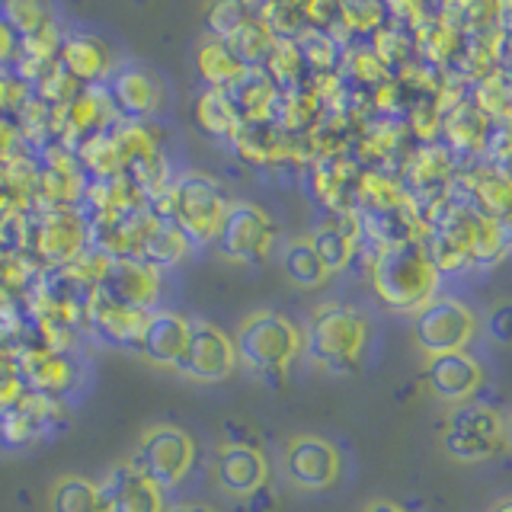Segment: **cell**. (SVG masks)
<instances>
[{
    "mask_svg": "<svg viewBox=\"0 0 512 512\" xmlns=\"http://www.w3.org/2000/svg\"><path fill=\"white\" fill-rule=\"evenodd\" d=\"M148 208L157 218L173 221L176 228L192 240V247H208V244H215L221 234L231 199L215 176L183 173V176H173L170 189L160 199H154Z\"/></svg>",
    "mask_w": 512,
    "mask_h": 512,
    "instance_id": "cell-1",
    "label": "cell"
},
{
    "mask_svg": "<svg viewBox=\"0 0 512 512\" xmlns=\"http://www.w3.org/2000/svg\"><path fill=\"white\" fill-rule=\"evenodd\" d=\"M237 359L256 375H279L304 349V333L292 317L279 311H253L237 324L234 333Z\"/></svg>",
    "mask_w": 512,
    "mask_h": 512,
    "instance_id": "cell-2",
    "label": "cell"
},
{
    "mask_svg": "<svg viewBox=\"0 0 512 512\" xmlns=\"http://www.w3.org/2000/svg\"><path fill=\"white\" fill-rule=\"evenodd\" d=\"M375 292L394 311L426 308L436 288V266L429 263L426 250L416 240H400V244L384 247L372 269Z\"/></svg>",
    "mask_w": 512,
    "mask_h": 512,
    "instance_id": "cell-3",
    "label": "cell"
},
{
    "mask_svg": "<svg viewBox=\"0 0 512 512\" xmlns=\"http://www.w3.org/2000/svg\"><path fill=\"white\" fill-rule=\"evenodd\" d=\"M132 461L167 493L180 490L196 471V439L176 423H154L141 432Z\"/></svg>",
    "mask_w": 512,
    "mask_h": 512,
    "instance_id": "cell-4",
    "label": "cell"
},
{
    "mask_svg": "<svg viewBox=\"0 0 512 512\" xmlns=\"http://www.w3.org/2000/svg\"><path fill=\"white\" fill-rule=\"evenodd\" d=\"M368 340V324L359 311L343 304H320L308 327V352L324 365H349L362 356Z\"/></svg>",
    "mask_w": 512,
    "mask_h": 512,
    "instance_id": "cell-5",
    "label": "cell"
},
{
    "mask_svg": "<svg viewBox=\"0 0 512 512\" xmlns=\"http://www.w3.org/2000/svg\"><path fill=\"white\" fill-rule=\"evenodd\" d=\"M215 244L234 263L266 260L272 244H276V221H272L256 202L231 199L228 218H224Z\"/></svg>",
    "mask_w": 512,
    "mask_h": 512,
    "instance_id": "cell-6",
    "label": "cell"
},
{
    "mask_svg": "<svg viewBox=\"0 0 512 512\" xmlns=\"http://www.w3.org/2000/svg\"><path fill=\"white\" fill-rule=\"evenodd\" d=\"M58 64L68 71L80 87H109V80L122 68L116 45L93 29L71 26L64 29V42Z\"/></svg>",
    "mask_w": 512,
    "mask_h": 512,
    "instance_id": "cell-7",
    "label": "cell"
},
{
    "mask_svg": "<svg viewBox=\"0 0 512 512\" xmlns=\"http://www.w3.org/2000/svg\"><path fill=\"white\" fill-rule=\"evenodd\" d=\"M237 346L234 336L228 330H221L212 320H192V336H189V349L183 356V372L192 381L202 384H221L237 372Z\"/></svg>",
    "mask_w": 512,
    "mask_h": 512,
    "instance_id": "cell-8",
    "label": "cell"
},
{
    "mask_svg": "<svg viewBox=\"0 0 512 512\" xmlns=\"http://www.w3.org/2000/svg\"><path fill=\"white\" fill-rule=\"evenodd\" d=\"M413 336L429 356H445V352H461L464 343L474 336V314L461 301L432 298L420 308L413 320Z\"/></svg>",
    "mask_w": 512,
    "mask_h": 512,
    "instance_id": "cell-9",
    "label": "cell"
},
{
    "mask_svg": "<svg viewBox=\"0 0 512 512\" xmlns=\"http://www.w3.org/2000/svg\"><path fill=\"white\" fill-rule=\"evenodd\" d=\"M282 471L298 490H327L340 480L343 458L333 442L304 432V436H292L285 442Z\"/></svg>",
    "mask_w": 512,
    "mask_h": 512,
    "instance_id": "cell-10",
    "label": "cell"
},
{
    "mask_svg": "<svg viewBox=\"0 0 512 512\" xmlns=\"http://www.w3.org/2000/svg\"><path fill=\"white\" fill-rule=\"evenodd\" d=\"M32 247L45 263L64 266L90 247V218L80 208H45L32 224Z\"/></svg>",
    "mask_w": 512,
    "mask_h": 512,
    "instance_id": "cell-11",
    "label": "cell"
},
{
    "mask_svg": "<svg viewBox=\"0 0 512 512\" xmlns=\"http://www.w3.org/2000/svg\"><path fill=\"white\" fill-rule=\"evenodd\" d=\"M215 474H218L221 490L228 496L250 500V496H260L266 490L269 461L263 455V448H256L250 442H228L218 448Z\"/></svg>",
    "mask_w": 512,
    "mask_h": 512,
    "instance_id": "cell-12",
    "label": "cell"
},
{
    "mask_svg": "<svg viewBox=\"0 0 512 512\" xmlns=\"http://www.w3.org/2000/svg\"><path fill=\"white\" fill-rule=\"evenodd\" d=\"M106 292L116 301L128 304V308L157 311L167 292L164 269L148 260H138V256H122V260L112 263Z\"/></svg>",
    "mask_w": 512,
    "mask_h": 512,
    "instance_id": "cell-13",
    "label": "cell"
},
{
    "mask_svg": "<svg viewBox=\"0 0 512 512\" xmlns=\"http://www.w3.org/2000/svg\"><path fill=\"white\" fill-rule=\"evenodd\" d=\"M100 487L106 493L109 512H167V490L154 484L138 464L128 458L119 468H112Z\"/></svg>",
    "mask_w": 512,
    "mask_h": 512,
    "instance_id": "cell-14",
    "label": "cell"
},
{
    "mask_svg": "<svg viewBox=\"0 0 512 512\" xmlns=\"http://www.w3.org/2000/svg\"><path fill=\"white\" fill-rule=\"evenodd\" d=\"M109 93L119 106V116L125 119L148 122L164 106V80L157 77V71L135 61L122 64L116 71V77L109 80Z\"/></svg>",
    "mask_w": 512,
    "mask_h": 512,
    "instance_id": "cell-15",
    "label": "cell"
},
{
    "mask_svg": "<svg viewBox=\"0 0 512 512\" xmlns=\"http://www.w3.org/2000/svg\"><path fill=\"white\" fill-rule=\"evenodd\" d=\"M20 378L26 391L64 400L77 384V365L71 352H55L48 346L20 349Z\"/></svg>",
    "mask_w": 512,
    "mask_h": 512,
    "instance_id": "cell-16",
    "label": "cell"
},
{
    "mask_svg": "<svg viewBox=\"0 0 512 512\" xmlns=\"http://www.w3.org/2000/svg\"><path fill=\"white\" fill-rule=\"evenodd\" d=\"M84 317H87V324L100 336H106L109 343L138 346L144 336V327H148L151 311L128 308V304L112 298L106 288H96V292L84 295Z\"/></svg>",
    "mask_w": 512,
    "mask_h": 512,
    "instance_id": "cell-17",
    "label": "cell"
},
{
    "mask_svg": "<svg viewBox=\"0 0 512 512\" xmlns=\"http://www.w3.org/2000/svg\"><path fill=\"white\" fill-rule=\"evenodd\" d=\"M189 336H192V317L173 308H157L148 317V327H144L138 349L157 365L180 368L189 349Z\"/></svg>",
    "mask_w": 512,
    "mask_h": 512,
    "instance_id": "cell-18",
    "label": "cell"
},
{
    "mask_svg": "<svg viewBox=\"0 0 512 512\" xmlns=\"http://www.w3.org/2000/svg\"><path fill=\"white\" fill-rule=\"evenodd\" d=\"M480 384V365L468 352H445L429 362V388L442 400H468Z\"/></svg>",
    "mask_w": 512,
    "mask_h": 512,
    "instance_id": "cell-19",
    "label": "cell"
},
{
    "mask_svg": "<svg viewBox=\"0 0 512 512\" xmlns=\"http://www.w3.org/2000/svg\"><path fill=\"white\" fill-rule=\"evenodd\" d=\"M228 93L244 125H269L279 109V90L263 68H247V74Z\"/></svg>",
    "mask_w": 512,
    "mask_h": 512,
    "instance_id": "cell-20",
    "label": "cell"
},
{
    "mask_svg": "<svg viewBox=\"0 0 512 512\" xmlns=\"http://www.w3.org/2000/svg\"><path fill=\"white\" fill-rule=\"evenodd\" d=\"M157 125L151 122H138V119H122L112 128V138H116V148L122 157L125 173H135L164 160V148H160V135L154 132Z\"/></svg>",
    "mask_w": 512,
    "mask_h": 512,
    "instance_id": "cell-21",
    "label": "cell"
},
{
    "mask_svg": "<svg viewBox=\"0 0 512 512\" xmlns=\"http://www.w3.org/2000/svg\"><path fill=\"white\" fill-rule=\"evenodd\" d=\"M192 64H196V71L202 77L205 87L212 90H231L240 77L247 74L244 64L237 61V55L231 52L228 45L221 39H212L205 36L199 45H196V55H192Z\"/></svg>",
    "mask_w": 512,
    "mask_h": 512,
    "instance_id": "cell-22",
    "label": "cell"
},
{
    "mask_svg": "<svg viewBox=\"0 0 512 512\" xmlns=\"http://www.w3.org/2000/svg\"><path fill=\"white\" fill-rule=\"evenodd\" d=\"M196 122L205 135H212L218 141H234L240 135V128H244V119H240L231 93L212 87H205L196 96Z\"/></svg>",
    "mask_w": 512,
    "mask_h": 512,
    "instance_id": "cell-23",
    "label": "cell"
},
{
    "mask_svg": "<svg viewBox=\"0 0 512 512\" xmlns=\"http://www.w3.org/2000/svg\"><path fill=\"white\" fill-rule=\"evenodd\" d=\"M189 253H192V240L180 228H176L173 221L154 218L151 231H148V237H144V244H141L138 260H148V263H154L160 269H167V266H180Z\"/></svg>",
    "mask_w": 512,
    "mask_h": 512,
    "instance_id": "cell-24",
    "label": "cell"
},
{
    "mask_svg": "<svg viewBox=\"0 0 512 512\" xmlns=\"http://www.w3.org/2000/svg\"><path fill=\"white\" fill-rule=\"evenodd\" d=\"M52 512H109L100 480L64 474L52 484Z\"/></svg>",
    "mask_w": 512,
    "mask_h": 512,
    "instance_id": "cell-25",
    "label": "cell"
},
{
    "mask_svg": "<svg viewBox=\"0 0 512 512\" xmlns=\"http://www.w3.org/2000/svg\"><path fill=\"white\" fill-rule=\"evenodd\" d=\"M74 157L80 170L93 180H116V176L125 173L122 167V157H119V148H116V138H112V128L109 132H100V135H90L84 141L74 144Z\"/></svg>",
    "mask_w": 512,
    "mask_h": 512,
    "instance_id": "cell-26",
    "label": "cell"
},
{
    "mask_svg": "<svg viewBox=\"0 0 512 512\" xmlns=\"http://www.w3.org/2000/svg\"><path fill=\"white\" fill-rule=\"evenodd\" d=\"M282 266H285V276L292 279L301 288H317L324 285V279L330 276L324 260L317 256L311 237H292L282 250Z\"/></svg>",
    "mask_w": 512,
    "mask_h": 512,
    "instance_id": "cell-27",
    "label": "cell"
},
{
    "mask_svg": "<svg viewBox=\"0 0 512 512\" xmlns=\"http://www.w3.org/2000/svg\"><path fill=\"white\" fill-rule=\"evenodd\" d=\"M224 45L231 48L244 68H260V64L266 61V55L272 52V45H276V36H272V29L260 20V16H256V7H253L250 20L240 26Z\"/></svg>",
    "mask_w": 512,
    "mask_h": 512,
    "instance_id": "cell-28",
    "label": "cell"
},
{
    "mask_svg": "<svg viewBox=\"0 0 512 512\" xmlns=\"http://www.w3.org/2000/svg\"><path fill=\"white\" fill-rule=\"evenodd\" d=\"M112 256L96 250V247H87L84 253H77L71 263L58 266V276L64 285H77V288H87V292H96V288H106L109 282V272H112Z\"/></svg>",
    "mask_w": 512,
    "mask_h": 512,
    "instance_id": "cell-29",
    "label": "cell"
},
{
    "mask_svg": "<svg viewBox=\"0 0 512 512\" xmlns=\"http://www.w3.org/2000/svg\"><path fill=\"white\" fill-rule=\"evenodd\" d=\"M311 244L320 260H324L327 272L346 269L352 253H356V237H352V231L340 228V224H320V228L311 234Z\"/></svg>",
    "mask_w": 512,
    "mask_h": 512,
    "instance_id": "cell-30",
    "label": "cell"
},
{
    "mask_svg": "<svg viewBox=\"0 0 512 512\" xmlns=\"http://www.w3.org/2000/svg\"><path fill=\"white\" fill-rule=\"evenodd\" d=\"M260 68L266 71V77L272 80V84L292 87L301 77V68H304L295 39H276V45H272V52L266 55V61L260 64Z\"/></svg>",
    "mask_w": 512,
    "mask_h": 512,
    "instance_id": "cell-31",
    "label": "cell"
},
{
    "mask_svg": "<svg viewBox=\"0 0 512 512\" xmlns=\"http://www.w3.org/2000/svg\"><path fill=\"white\" fill-rule=\"evenodd\" d=\"M253 16V7L247 4H237V0H218L205 10V26H208V36L228 42L234 32L244 26Z\"/></svg>",
    "mask_w": 512,
    "mask_h": 512,
    "instance_id": "cell-32",
    "label": "cell"
},
{
    "mask_svg": "<svg viewBox=\"0 0 512 512\" xmlns=\"http://www.w3.org/2000/svg\"><path fill=\"white\" fill-rule=\"evenodd\" d=\"M0 20H7L16 36H29V32L42 29L45 23L55 20V10L48 4H36V0H10V4L0 7Z\"/></svg>",
    "mask_w": 512,
    "mask_h": 512,
    "instance_id": "cell-33",
    "label": "cell"
},
{
    "mask_svg": "<svg viewBox=\"0 0 512 512\" xmlns=\"http://www.w3.org/2000/svg\"><path fill=\"white\" fill-rule=\"evenodd\" d=\"M295 45L301 52V61L314 71H330L336 64V58H340V42H333L327 32L311 29V26L295 39Z\"/></svg>",
    "mask_w": 512,
    "mask_h": 512,
    "instance_id": "cell-34",
    "label": "cell"
},
{
    "mask_svg": "<svg viewBox=\"0 0 512 512\" xmlns=\"http://www.w3.org/2000/svg\"><path fill=\"white\" fill-rule=\"evenodd\" d=\"M84 90L77 84V80L61 68V64H52L45 74H42V80L36 87H32V93L39 96L42 103H48V106H64V103H71L74 96Z\"/></svg>",
    "mask_w": 512,
    "mask_h": 512,
    "instance_id": "cell-35",
    "label": "cell"
},
{
    "mask_svg": "<svg viewBox=\"0 0 512 512\" xmlns=\"http://www.w3.org/2000/svg\"><path fill=\"white\" fill-rule=\"evenodd\" d=\"M500 439L480 436V432H464V429H448L445 432V452L458 461H480L493 455V448Z\"/></svg>",
    "mask_w": 512,
    "mask_h": 512,
    "instance_id": "cell-36",
    "label": "cell"
},
{
    "mask_svg": "<svg viewBox=\"0 0 512 512\" xmlns=\"http://www.w3.org/2000/svg\"><path fill=\"white\" fill-rule=\"evenodd\" d=\"M448 429H464V432H480V436H503V426L496 420V413L477 404H461L458 410H452V420H448Z\"/></svg>",
    "mask_w": 512,
    "mask_h": 512,
    "instance_id": "cell-37",
    "label": "cell"
},
{
    "mask_svg": "<svg viewBox=\"0 0 512 512\" xmlns=\"http://www.w3.org/2000/svg\"><path fill=\"white\" fill-rule=\"evenodd\" d=\"M340 23L346 32H372L381 29V7L375 4H343Z\"/></svg>",
    "mask_w": 512,
    "mask_h": 512,
    "instance_id": "cell-38",
    "label": "cell"
},
{
    "mask_svg": "<svg viewBox=\"0 0 512 512\" xmlns=\"http://www.w3.org/2000/svg\"><path fill=\"white\" fill-rule=\"evenodd\" d=\"M487 333H490L493 343L512 346V301L496 304V308L490 311V317H487Z\"/></svg>",
    "mask_w": 512,
    "mask_h": 512,
    "instance_id": "cell-39",
    "label": "cell"
},
{
    "mask_svg": "<svg viewBox=\"0 0 512 512\" xmlns=\"http://www.w3.org/2000/svg\"><path fill=\"white\" fill-rule=\"evenodd\" d=\"M16 61H20V36L7 20H0V71H13Z\"/></svg>",
    "mask_w": 512,
    "mask_h": 512,
    "instance_id": "cell-40",
    "label": "cell"
},
{
    "mask_svg": "<svg viewBox=\"0 0 512 512\" xmlns=\"http://www.w3.org/2000/svg\"><path fill=\"white\" fill-rule=\"evenodd\" d=\"M352 74L359 80H381L384 77V64L378 61V55L372 48H362V52H352Z\"/></svg>",
    "mask_w": 512,
    "mask_h": 512,
    "instance_id": "cell-41",
    "label": "cell"
},
{
    "mask_svg": "<svg viewBox=\"0 0 512 512\" xmlns=\"http://www.w3.org/2000/svg\"><path fill=\"white\" fill-rule=\"evenodd\" d=\"M480 202H484L490 212H506L512 205V186H506L500 180H487L480 186Z\"/></svg>",
    "mask_w": 512,
    "mask_h": 512,
    "instance_id": "cell-42",
    "label": "cell"
},
{
    "mask_svg": "<svg viewBox=\"0 0 512 512\" xmlns=\"http://www.w3.org/2000/svg\"><path fill=\"white\" fill-rule=\"evenodd\" d=\"M496 29H500L496 52H500L503 58H512V4L496 7Z\"/></svg>",
    "mask_w": 512,
    "mask_h": 512,
    "instance_id": "cell-43",
    "label": "cell"
},
{
    "mask_svg": "<svg viewBox=\"0 0 512 512\" xmlns=\"http://www.w3.org/2000/svg\"><path fill=\"white\" fill-rule=\"evenodd\" d=\"M20 128H16V119L10 116H0V157L13 154L16 148H20Z\"/></svg>",
    "mask_w": 512,
    "mask_h": 512,
    "instance_id": "cell-44",
    "label": "cell"
},
{
    "mask_svg": "<svg viewBox=\"0 0 512 512\" xmlns=\"http://www.w3.org/2000/svg\"><path fill=\"white\" fill-rule=\"evenodd\" d=\"M20 375V349H10L0 343V378Z\"/></svg>",
    "mask_w": 512,
    "mask_h": 512,
    "instance_id": "cell-45",
    "label": "cell"
},
{
    "mask_svg": "<svg viewBox=\"0 0 512 512\" xmlns=\"http://www.w3.org/2000/svg\"><path fill=\"white\" fill-rule=\"evenodd\" d=\"M365 512H407V509L397 503H388V500H378V503H368Z\"/></svg>",
    "mask_w": 512,
    "mask_h": 512,
    "instance_id": "cell-46",
    "label": "cell"
},
{
    "mask_svg": "<svg viewBox=\"0 0 512 512\" xmlns=\"http://www.w3.org/2000/svg\"><path fill=\"white\" fill-rule=\"evenodd\" d=\"M167 512H218V509L205 506V503H180V506H170Z\"/></svg>",
    "mask_w": 512,
    "mask_h": 512,
    "instance_id": "cell-47",
    "label": "cell"
},
{
    "mask_svg": "<svg viewBox=\"0 0 512 512\" xmlns=\"http://www.w3.org/2000/svg\"><path fill=\"white\" fill-rule=\"evenodd\" d=\"M493 512H512V500H503V503H496Z\"/></svg>",
    "mask_w": 512,
    "mask_h": 512,
    "instance_id": "cell-48",
    "label": "cell"
},
{
    "mask_svg": "<svg viewBox=\"0 0 512 512\" xmlns=\"http://www.w3.org/2000/svg\"><path fill=\"white\" fill-rule=\"evenodd\" d=\"M503 436H506V442L512 445V416H509V423H506V429H503Z\"/></svg>",
    "mask_w": 512,
    "mask_h": 512,
    "instance_id": "cell-49",
    "label": "cell"
}]
</instances>
